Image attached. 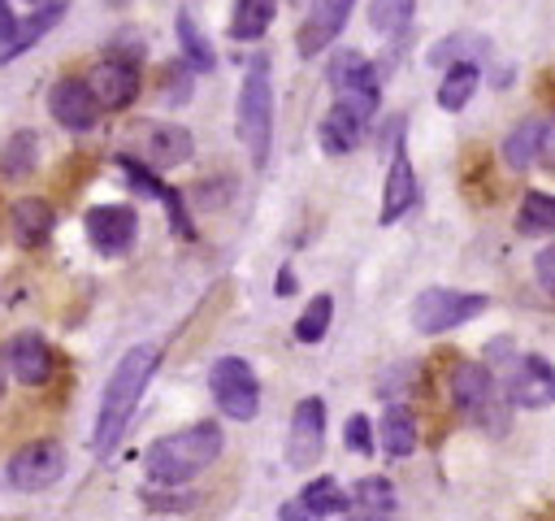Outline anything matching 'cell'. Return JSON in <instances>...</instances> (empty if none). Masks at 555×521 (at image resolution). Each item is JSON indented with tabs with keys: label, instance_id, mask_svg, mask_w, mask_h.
<instances>
[{
	"label": "cell",
	"instance_id": "obj_1",
	"mask_svg": "<svg viewBox=\"0 0 555 521\" xmlns=\"http://www.w3.org/2000/svg\"><path fill=\"white\" fill-rule=\"evenodd\" d=\"M156 365H160V347H156V343H134V347L113 365V373H108V382H104V395H100L95 430H91L95 456H108V452L121 443V434H126V425H130V417H134V408H139V399H143V391H147Z\"/></svg>",
	"mask_w": 555,
	"mask_h": 521
},
{
	"label": "cell",
	"instance_id": "obj_2",
	"mask_svg": "<svg viewBox=\"0 0 555 521\" xmlns=\"http://www.w3.org/2000/svg\"><path fill=\"white\" fill-rule=\"evenodd\" d=\"M225 447V434L217 421H195L178 434H165L147 447L143 456V473L152 486H165V491H178L186 486L191 478H199Z\"/></svg>",
	"mask_w": 555,
	"mask_h": 521
},
{
	"label": "cell",
	"instance_id": "obj_3",
	"mask_svg": "<svg viewBox=\"0 0 555 521\" xmlns=\"http://www.w3.org/2000/svg\"><path fill=\"white\" fill-rule=\"evenodd\" d=\"M234 126H238V139H243L251 165L264 169L269 143H273V82H269V61H264V56H256V61L247 65V74H243Z\"/></svg>",
	"mask_w": 555,
	"mask_h": 521
},
{
	"label": "cell",
	"instance_id": "obj_4",
	"mask_svg": "<svg viewBox=\"0 0 555 521\" xmlns=\"http://www.w3.org/2000/svg\"><path fill=\"white\" fill-rule=\"evenodd\" d=\"M490 308V295L481 291H447V287H429L412 300V326L421 334H447L473 317H481Z\"/></svg>",
	"mask_w": 555,
	"mask_h": 521
},
{
	"label": "cell",
	"instance_id": "obj_5",
	"mask_svg": "<svg viewBox=\"0 0 555 521\" xmlns=\"http://www.w3.org/2000/svg\"><path fill=\"white\" fill-rule=\"evenodd\" d=\"M208 391L217 399V408L234 421H251L260 412V382H256V369L243 360V356H221L212 360L208 369Z\"/></svg>",
	"mask_w": 555,
	"mask_h": 521
},
{
	"label": "cell",
	"instance_id": "obj_6",
	"mask_svg": "<svg viewBox=\"0 0 555 521\" xmlns=\"http://www.w3.org/2000/svg\"><path fill=\"white\" fill-rule=\"evenodd\" d=\"M503 399L516 408H546L555 404V365L542 356H507V369L499 373Z\"/></svg>",
	"mask_w": 555,
	"mask_h": 521
},
{
	"label": "cell",
	"instance_id": "obj_7",
	"mask_svg": "<svg viewBox=\"0 0 555 521\" xmlns=\"http://www.w3.org/2000/svg\"><path fill=\"white\" fill-rule=\"evenodd\" d=\"M395 143H390V169H386V187H382V213L377 221L382 226H395L403 213H412L421 204V182H416V169L408 161V143H403V117L390 126Z\"/></svg>",
	"mask_w": 555,
	"mask_h": 521
},
{
	"label": "cell",
	"instance_id": "obj_8",
	"mask_svg": "<svg viewBox=\"0 0 555 521\" xmlns=\"http://www.w3.org/2000/svg\"><path fill=\"white\" fill-rule=\"evenodd\" d=\"M325 78H330V91H334L338 100H351V104H360L364 113H377L382 82H377V69L369 65V56H360L356 48H343V52L330 56Z\"/></svg>",
	"mask_w": 555,
	"mask_h": 521
},
{
	"label": "cell",
	"instance_id": "obj_9",
	"mask_svg": "<svg viewBox=\"0 0 555 521\" xmlns=\"http://www.w3.org/2000/svg\"><path fill=\"white\" fill-rule=\"evenodd\" d=\"M325 452V399L321 395H304L291 412V430H286V465L291 469H312Z\"/></svg>",
	"mask_w": 555,
	"mask_h": 521
},
{
	"label": "cell",
	"instance_id": "obj_10",
	"mask_svg": "<svg viewBox=\"0 0 555 521\" xmlns=\"http://www.w3.org/2000/svg\"><path fill=\"white\" fill-rule=\"evenodd\" d=\"M82 230L100 256H126L139 239V213L130 204H95L87 208Z\"/></svg>",
	"mask_w": 555,
	"mask_h": 521
},
{
	"label": "cell",
	"instance_id": "obj_11",
	"mask_svg": "<svg viewBox=\"0 0 555 521\" xmlns=\"http://www.w3.org/2000/svg\"><path fill=\"white\" fill-rule=\"evenodd\" d=\"M130 135H134V156L147 161L152 169H173V165L191 161V152H195L191 130H182L173 122H139Z\"/></svg>",
	"mask_w": 555,
	"mask_h": 521
},
{
	"label": "cell",
	"instance_id": "obj_12",
	"mask_svg": "<svg viewBox=\"0 0 555 521\" xmlns=\"http://www.w3.org/2000/svg\"><path fill=\"white\" fill-rule=\"evenodd\" d=\"M61 473H65V447L52 439L17 447L9 460V482L17 491H48L52 482H61Z\"/></svg>",
	"mask_w": 555,
	"mask_h": 521
},
{
	"label": "cell",
	"instance_id": "obj_13",
	"mask_svg": "<svg viewBox=\"0 0 555 521\" xmlns=\"http://www.w3.org/2000/svg\"><path fill=\"white\" fill-rule=\"evenodd\" d=\"M100 96L91 91V82L87 78H74V74H65V78H56L52 82V91H48V113L65 126V130H91L95 122H100Z\"/></svg>",
	"mask_w": 555,
	"mask_h": 521
},
{
	"label": "cell",
	"instance_id": "obj_14",
	"mask_svg": "<svg viewBox=\"0 0 555 521\" xmlns=\"http://www.w3.org/2000/svg\"><path fill=\"white\" fill-rule=\"evenodd\" d=\"M117 169L126 174V182H130L134 191H143V195H152V200H160V204H165L173 234H182V239H195V226H191V217H186V204H182V195H178L173 187H165L147 161H139L134 152H121V156H117Z\"/></svg>",
	"mask_w": 555,
	"mask_h": 521
},
{
	"label": "cell",
	"instance_id": "obj_15",
	"mask_svg": "<svg viewBox=\"0 0 555 521\" xmlns=\"http://www.w3.org/2000/svg\"><path fill=\"white\" fill-rule=\"evenodd\" d=\"M91 91L100 96L104 109H126L139 87H143V74H139V61L134 56H104L95 69H91Z\"/></svg>",
	"mask_w": 555,
	"mask_h": 521
},
{
	"label": "cell",
	"instance_id": "obj_16",
	"mask_svg": "<svg viewBox=\"0 0 555 521\" xmlns=\"http://www.w3.org/2000/svg\"><path fill=\"white\" fill-rule=\"evenodd\" d=\"M351 4H356V0H312L304 26H299V35H295L299 56H317V52H325V43H334L338 30L347 26Z\"/></svg>",
	"mask_w": 555,
	"mask_h": 521
},
{
	"label": "cell",
	"instance_id": "obj_17",
	"mask_svg": "<svg viewBox=\"0 0 555 521\" xmlns=\"http://www.w3.org/2000/svg\"><path fill=\"white\" fill-rule=\"evenodd\" d=\"M369 117H373V113H364L360 104H351V100H334L330 113H325L321 126H317L321 148H325L330 156H343V152L360 148V139H364V130H369Z\"/></svg>",
	"mask_w": 555,
	"mask_h": 521
},
{
	"label": "cell",
	"instance_id": "obj_18",
	"mask_svg": "<svg viewBox=\"0 0 555 521\" xmlns=\"http://www.w3.org/2000/svg\"><path fill=\"white\" fill-rule=\"evenodd\" d=\"M499 391H503L499 378H494L486 365H477V360H464V365H455V373H451V399H455V408L468 412V417L494 412Z\"/></svg>",
	"mask_w": 555,
	"mask_h": 521
},
{
	"label": "cell",
	"instance_id": "obj_19",
	"mask_svg": "<svg viewBox=\"0 0 555 521\" xmlns=\"http://www.w3.org/2000/svg\"><path fill=\"white\" fill-rule=\"evenodd\" d=\"M4 356H9V373L26 386H43L52 378V347L39 330H17L4 347Z\"/></svg>",
	"mask_w": 555,
	"mask_h": 521
},
{
	"label": "cell",
	"instance_id": "obj_20",
	"mask_svg": "<svg viewBox=\"0 0 555 521\" xmlns=\"http://www.w3.org/2000/svg\"><path fill=\"white\" fill-rule=\"evenodd\" d=\"M343 512H351V495L330 473L317 478V482H308L291 504H282V517H291V521H304V517H343Z\"/></svg>",
	"mask_w": 555,
	"mask_h": 521
},
{
	"label": "cell",
	"instance_id": "obj_21",
	"mask_svg": "<svg viewBox=\"0 0 555 521\" xmlns=\"http://www.w3.org/2000/svg\"><path fill=\"white\" fill-rule=\"evenodd\" d=\"M65 9H69L65 0H43V4H35V13H30L26 22H17V30L0 43V65H9L13 56H22L26 48H35V43H39V39H43L61 17H65Z\"/></svg>",
	"mask_w": 555,
	"mask_h": 521
},
{
	"label": "cell",
	"instance_id": "obj_22",
	"mask_svg": "<svg viewBox=\"0 0 555 521\" xmlns=\"http://www.w3.org/2000/svg\"><path fill=\"white\" fill-rule=\"evenodd\" d=\"M9 221H13V239H17L22 247H43L48 234H52V226H56V213H52L48 200L26 195V200H17V204L9 208Z\"/></svg>",
	"mask_w": 555,
	"mask_h": 521
},
{
	"label": "cell",
	"instance_id": "obj_23",
	"mask_svg": "<svg viewBox=\"0 0 555 521\" xmlns=\"http://www.w3.org/2000/svg\"><path fill=\"white\" fill-rule=\"evenodd\" d=\"M382 447L390 460H403L416 452V417L408 404H386L382 412Z\"/></svg>",
	"mask_w": 555,
	"mask_h": 521
},
{
	"label": "cell",
	"instance_id": "obj_24",
	"mask_svg": "<svg viewBox=\"0 0 555 521\" xmlns=\"http://www.w3.org/2000/svg\"><path fill=\"white\" fill-rule=\"evenodd\" d=\"M35 165H39V135L35 130H17L0 152V178L4 182H22V178L35 174Z\"/></svg>",
	"mask_w": 555,
	"mask_h": 521
},
{
	"label": "cell",
	"instance_id": "obj_25",
	"mask_svg": "<svg viewBox=\"0 0 555 521\" xmlns=\"http://www.w3.org/2000/svg\"><path fill=\"white\" fill-rule=\"evenodd\" d=\"M477 82H481V65H477V61H455V65L447 69V78L438 82V104H442L447 113H460V109L473 100Z\"/></svg>",
	"mask_w": 555,
	"mask_h": 521
},
{
	"label": "cell",
	"instance_id": "obj_26",
	"mask_svg": "<svg viewBox=\"0 0 555 521\" xmlns=\"http://www.w3.org/2000/svg\"><path fill=\"white\" fill-rule=\"evenodd\" d=\"M542 135H546V122H542V117H525V122L507 135L503 161H507L512 169H529V165L542 156Z\"/></svg>",
	"mask_w": 555,
	"mask_h": 521
},
{
	"label": "cell",
	"instance_id": "obj_27",
	"mask_svg": "<svg viewBox=\"0 0 555 521\" xmlns=\"http://www.w3.org/2000/svg\"><path fill=\"white\" fill-rule=\"evenodd\" d=\"M173 30H178V48H182V61H186L195 74H208V69L217 65V52H212V43L204 39V30L195 26V17H191L186 9L178 13Z\"/></svg>",
	"mask_w": 555,
	"mask_h": 521
},
{
	"label": "cell",
	"instance_id": "obj_28",
	"mask_svg": "<svg viewBox=\"0 0 555 521\" xmlns=\"http://www.w3.org/2000/svg\"><path fill=\"white\" fill-rule=\"evenodd\" d=\"M273 17H278V0H234L230 39H260Z\"/></svg>",
	"mask_w": 555,
	"mask_h": 521
},
{
	"label": "cell",
	"instance_id": "obj_29",
	"mask_svg": "<svg viewBox=\"0 0 555 521\" xmlns=\"http://www.w3.org/2000/svg\"><path fill=\"white\" fill-rule=\"evenodd\" d=\"M351 508L356 512H364V517H390L395 508H399V499H395V486L386 482V478H360L356 482V491H351Z\"/></svg>",
	"mask_w": 555,
	"mask_h": 521
},
{
	"label": "cell",
	"instance_id": "obj_30",
	"mask_svg": "<svg viewBox=\"0 0 555 521\" xmlns=\"http://www.w3.org/2000/svg\"><path fill=\"white\" fill-rule=\"evenodd\" d=\"M416 0H369V22L377 35H399L412 22Z\"/></svg>",
	"mask_w": 555,
	"mask_h": 521
},
{
	"label": "cell",
	"instance_id": "obj_31",
	"mask_svg": "<svg viewBox=\"0 0 555 521\" xmlns=\"http://www.w3.org/2000/svg\"><path fill=\"white\" fill-rule=\"evenodd\" d=\"M330 317H334V300H330V295H317V300L299 313V321H295V339H299V343H321L325 330H330Z\"/></svg>",
	"mask_w": 555,
	"mask_h": 521
},
{
	"label": "cell",
	"instance_id": "obj_32",
	"mask_svg": "<svg viewBox=\"0 0 555 521\" xmlns=\"http://www.w3.org/2000/svg\"><path fill=\"white\" fill-rule=\"evenodd\" d=\"M516 226L520 230H555V195H546V191H529L525 200H520V213H516Z\"/></svg>",
	"mask_w": 555,
	"mask_h": 521
},
{
	"label": "cell",
	"instance_id": "obj_33",
	"mask_svg": "<svg viewBox=\"0 0 555 521\" xmlns=\"http://www.w3.org/2000/svg\"><path fill=\"white\" fill-rule=\"evenodd\" d=\"M481 52H486V39L451 35V39H442V43L429 52V61H434V65H455V61H477Z\"/></svg>",
	"mask_w": 555,
	"mask_h": 521
},
{
	"label": "cell",
	"instance_id": "obj_34",
	"mask_svg": "<svg viewBox=\"0 0 555 521\" xmlns=\"http://www.w3.org/2000/svg\"><path fill=\"white\" fill-rule=\"evenodd\" d=\"M191 100V65L186 61H169L165 69V104H186Z\"/></svg>",
	"mask_w": 555,
	"mask_h": 521
},
{
	"label": "cell",
	"instance_id": "obj_35",
	"mask_svg": "<svg viewBox=\"0 0 555 521\" xmlns=\"http://www.w3.org/2000/svg\"><path fill=\"white\" fill-rule=\"evenodd\" d=\"M343 443H347L356 456H369V452H373V425H369L364 412H351V417H347V425H343Z\"/></svg>",
	"mask_w": 555,
	"mask_h": 521
},
{
	"label": "cell",
	"instance_id": "obj_36",
	"mask_svg": "<svg viewBox=\"0 0 555 521\" xmlns=\"http://www.w3.org/2000/svg\"><path fill=\"white\" fill-rule=\"evenodd\" d=\"M533 278H538V287H542L546 295H555V243L533 256Z\"/></svg>",
	"mask_w": 555,
	"mask_h": 521
},
{
	"label": "cell",
	"instance_id": "obj_37",
	"mask_svg": "<svg viewBox=\"0 0 555 521\" xmlns=\"http://www.w3.org/2000/svg\"><path fill=\"white\" fill-rule=\"evenodd\" d=\"M147 508H165V512H178V508H195V495H143Z\"/></svg>",
	"mask_w": 555,
	"mask_h": 521
},
{
	"label": "cell",
	"instance_id": "obj_38",
	"mask_svg": "<svg viewBox=\"0 0 555 521\" xmlns=\"http://www.w3.org/2000/svg\"><path fill=\"white\" fill-rule=\"evenodd\" d=\"M538 161H542V165L555 174V117L546 122V135H542V156H538Z\"/></svg>",
	"mask_w": 555,
	"mask_h": 521
},
{
	"label": "cell",
	"instance_id": "obj_39",
	"mask_svg": "<svg viewBox=\"0 0 555 521\" xmlns=\"http://www.w3.org/2000/svg\"><path fill=\"white\" fill-rule=\"evenodd\" d=\"M13 30H17V17H13V4H9V0H0V43H4V39H9Z\"/></svg>",
	"mask_w": 555,
	"mask_h": 521
},
{
	"label": "cell",
	"instance_id": "obj_40",
	"mask_svg": "<svg viewBox=\"0 0 555 521\" xmlns=\"http://www.w3.org/2000/svg\"><path fill=\"white\" fill-rule=\"evenodd\" d=\"M273 291H278V295H291V291H295V274H291V269H282V274H278V287H273Z\"/></svg>",
	"mask_w": 555,
	"mask_h": 521
},
{
	"label": "cell",
	"instance_id": "obj_41",
	"mask_svg": "<svg viewBox=\"0 0 555 521\" xmlns=\"http://www.w3.org/2000/svg\"><path fill=\"white\" fill-rule=\"evenodd\" d=\"M4 360H9V356H0V399H4Z\"/></svg>",
	"mask_w": 555,
	"mask_h": 521
},
{
	"label": "cell",
	"instance_id": "obj_42",
	"mask_svg": "<svg viewBox=\"0 0 555 521\" xmlns=\"http://www.w3.org/2000/svg\"><path fill=\"white\" fill-rule=\"evenodd\" d=\"M26 4H43V0H26Z\"/></svg>",
	"mask_w": 555,
	"mask_h": 521
}]
</instances>
